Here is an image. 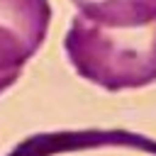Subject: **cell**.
Here are the masks:
<instances>
[{
	"instance_id": "cell-2",
	"label": "cell",
	"mask_w": 156,
	"mask_h": 156,
	"mask_svg": "<svg viewBox=\"0 0 156 156\" xmlns=\"http://www.w3.org/2000/svg\"><path fill=\"white\" fill-rule=\"evenodd\" d=\"M49 0H0V95L10 90L46 41Z\"/></svg>"
},
{
	"instance_id": "cell-1",
	"label": "cell",
	"mask_w": 156,
	"mask_h": 156,
	"mask_svg": "<svg viewBox=\"0 0 156 156\" xmlns=\"http://www.w3.org/2000/svg\"><path fill=\"white\" fill-rule=\"evenodd\" d=\"M63 49L73 71L107 93L156 83V22L136 29H112L76 15Z\"/></svg>"
},
{
	"instance_id": "cell-3",
	"label": "cell",
	"mask_w": 156,
	"mask_h": 156,
	"mask_svg": "<svg viewBox=\"0 0 156 156\" xmlns=\"http://www.w3.org/2000/svg\"><path fill=\"white\" fill-rule=\"evenodd\" d=\"M78 15L112 29H136L156 22V0H71Z\"/></svg>"
}]
</instances>
